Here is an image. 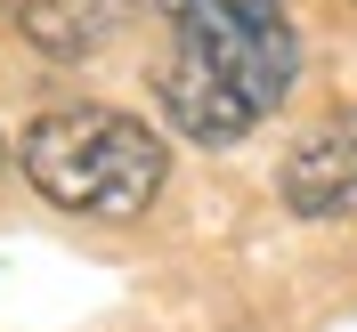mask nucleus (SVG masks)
I'll use <instances>...</instances> for the list:
<instances>
[{
  "label": "nucleus",
  "mask_w": 357,
  "mask_h": 332,
  "mask_svg": "<svg viewBox=\"0 0 357 332\" xmlns=\"http://www.w3.org/2000/svg\"><path fill=\"white\" fill-rule=\"evenodd\" d=\"M252 8H284V0H162L171 24H187V17H252Z\"/></svg>",
  "instance_id": "obj_5"
},
{
  "label": "nucleus",
  "mask_w": 357,
  "mask_h": 332,
  "mask_svg": "<svg viewBox=\"0 0 357 332\" xmlns=\"http://www.w3.org/2000/svg\"><path fill=\"white\" fill-rule=\"evenodd\" d=\"M284 203L301 219H357V106L317 122L284 162Z\"/></svg>",
  "instance_id": "obj_3"
},
{
  "label": "nucleus",
  "mask_w": 357,
  "mask_h": 332,
  "mask_svg": "<svg viewBox=\"0 0 357 332\" xmlns=\"http://www.w3.org/2000/svg\"><path fill=\"white\" fill-rule=\"evenodd\" d=\"M8 17L41 57H89L122 24V0H8Z\"/></svg>",
  "instance_id": "obj_4"
},
{
  "label": "nucleus",
  "mask_w": 357,
  "mask_h": 332,
  "mask_svg": "<svg viewBox=\"0 0 357 332\" xmlns=\"http://www.w3.org/2000/svg\"><path fill=\"white\" fill-rule=\"evenodd\" d=\"M292 24L284 8H252V17H187L171 24V49L155 65V97L195 146H236V138L276 113L292 81Z\"/></svg>",
  "instance_id": "obj_1"
},
{
  "label": "nucleus",
  "mask_w": 357,
  "mask_h": 332,
  "mask_svg": "<svg viewBox=\"0 0 357 332\" xmlns=\"http://www.w3.org/2000/svg\"><path fill=\"white\" fill-rule=\"evenodd\" d=\"M24 178L57 211L82 219H138L162 195V138L114 106H57L17 138Z\"/></svg>",
  "instance_id": "obj_2"
}]
</instances>
